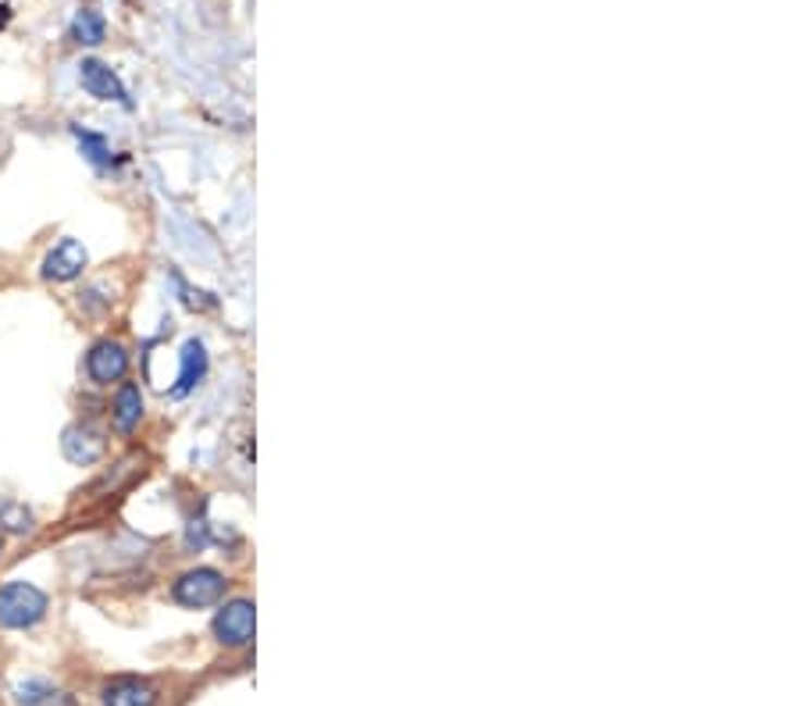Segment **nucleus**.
Masks as SVG:
<instances>
[{
    "label": "nucleus",
    "instance_id": "nucleus-1",
    "mask_svg": "<svg viewBox=\"0 0 802 706\" xmlns=\"http://www.w3.org/2000/svg\"><path fill=\"white\" fill-rule=\"evenodd\" d=\"M47 614V596L29 582H8L0 589V624L4 628H33Z\"/></svg>",
    "mask_w": 802,
    "mask_h": 706
},
{
    "label": "nucleus",
    "instance_id": "nucleus-2",
    "mask_svg": "<svg viewBox=\"0 0 802 706\" xmlns=\"http://www.w3.org/2000/svg\"><path fill=\"white\" fill-rule=\"evenodd\" d=\"M225 585H229V582H225V578L218 574L214 568L186 571V574L175 582V603H183V607H189V610L214 607V603H222Z\"/></svg>",
    "mask_w": 802,
    "mask_h": 706
},
{
    "label": "nucleus",
    "instance_id": "nucleus-3",
    "mask_svg": "<svg viewBox=\"0 0 802 706\" xmlns=\"http://www.w3.org/2000/svg\"><path fill=\"white\" fill-rule=\"evenodd\" d=\"M214 635L225 646H247L254 639V603L250 599H232L214 614Z\"/></svg>",
    "mask_w": 802,
    "mask_h": 706
},
{
    "label": "nucleus",
    "instance_id": "nucleus-4",
    "mask_svg": "<svg viewBox=\"0 0 802 706\" xmlns=\"http://www.w3.org/2000/svg\"><path fill=\"white\" fill-rule=\"evenodd\" d=\"M86 371H89V379H94L97 385L122 382V379H125V371H128V354H125V346H122V343H111V339L97 343L94 350H89V357H86Z\"/></svg>",
    "mask_w": 802,
    "mask_h": 706
},
{
    "label": "nucleus",
    "instance_id": "nucleus-5",
    "mask_svg": "<svg viewBox=\"0 0 802 706\" xmlns=\"http://www.w3.org/2000/svg\"><path fill=\"white\" fill-rule=\"evenodd\" d=\"M79 83H83V89H86L89 97L114 100V104H128V94H125L122 79L103 61H97V58H86L79 64Z\"/></svg>",
    "mask_w": 802,
    "mask_h": 706
},
{
    "label": "nucleus",
    "instance_id": "nucleus-6",
    "mask_svg": "<svg viewBox=\"0 0 802 706\" xmlns=\"http://www.w3.org/2000/svg\"><path fill=\"white\" fill-rule=\"evenodd\" d=\"M86 268V247L79 239H61L44 261V278L50 282H72Z\"/></svg>",
    "mask_w": 802,
    "mask_h": 706
},
{
    "label": "nucleus",
    "instance_id": "nucleus-7",
    "mask_svg": "<svg viewBox=\"0 0 802 706\" xmlns=\"http://www.w3.org/2000/svg\"><path fill=\"white\" fill-rule=\"evenodd\" d=\"M61 449H64V457H69L72 465L89 468V465H97V460L103 457V439H100V432L94 425H72V429H64Z\"/></svg>",
    "mask_w": 802,
    "mask_h": 706
},
{
    "label": "nucleus",
    "instance_id": "nucleus-8",
    "mask_svg": "<svg viewBox=\"0 0 802 706\" xmlns=\"http://www.w3.org/2000/svg\"><path fill=\"white\" fill-rule=\"evenodd\" d=\"M183 371H178V385L172 389V396L178 400V396H186L189 389H197V385L203 382L207 375V346L200 339H186L183 346Z\"/></svg>",
    "mask_w": 802,
    "mask_h": 706
},
{
    "label": "nucleus",
    "instance_id": "nucleus-9",
    "mask_svg": "<svg viewBox=\"0 0 802 706\" xmlns=\"http://www.w3.org/2000/svg\"><path fill=\"white\" fill-rule=\"evenodd\" d=\"M111 418L119 432H133L139 425V418H144V393H139L136 385H122L119 396H114Z\"/></svg>",
    "mask_w": 802,
    "mask_h": 706
},
{
    "label": "nucleus",
    "instance_id": "nucleus-10",
    "mask_svg": "<svg viewBox=\"0 0 802 706\" xmlns=\"http://www.w3.org/2000/svg\"><path fill=\"white\" fill-rule=\"evenodd\" d=\"M15 706H72V699L44 678H29L15 685Z\"/></svg>",
    "mask_w": 802,
    "mask_h": 706
},
{
    "label": "nucleus",
    "instance_id": "nucleus-11",
    "mask_svg": "<svg viewBox=\"0 0 802 706\" xmlns=\"http://www.w3.org/2000/svg\"><path fill=\"white\" fill-rule=\"evenodd\" d=\"M158 703V692L147 682H114L103 692V706H153Z\"/></svg>",
    "mask_w": 802,
    "mask_h": 706
},
{
    "label": "nucleus",
    "instance_id": "nucleus-12",
    "mask_svg": "<svg viewBox=\"0 0 802 706\" xmlns=\"http://www.w3.org/2000/svg\"><path fill=\"white\" fill-rule=\"evenodd\" d=\"M103 36H108V22H103V15L97 8H83L72 22V40L83 44V47H97V44H103Z\"/></svg>",
    "mask_w": 802,
    "mask_h": 706
},
{
    "label": "nucleus",
    "instance_id": "nucleus-13",
    "mask_svg": "<svg viewBox=\"0 0 802 706\" xmlns=\"http://www.w3.org/2000/svg\"><path fill=\"white\" fill-rule=\"evenodd\" d=\"M75 139H79V144H83V153H86V158L94 161V164H111V161H114V158H111V147L103 144L100 136L83 133V128H75Z\"/></svg>",
    "mask_w": 802,
    "mask_h": 706
},
{
    "label": "nucleus",
    "instance_id": "nucleus-14",
    "mask_svg": "<svg viewBox=\"0 0 802 706\" xmlns=\"http://www.w3.org/2000/svg\"><path fill=\"white\" fill-rule=\"evenodd\" d=\"M0 524H8L11 532H29L33 529V513L18 507V504H8L4 510H0Z\"/></svg>",
    "mask_w": 802,
    "mask_h": 706
},
{
    "label": "nucleus",
    "instance_id": "nucleus-15",
    "mask_svg": "<svg viewBox=\"0 0 802 706\" xmlns=\"http://www.w3.org/2000/svg\"><path fill=\"white\" fill-rule=\"evenodd\" d=\"M0 546H4V538H0Z\"/></svg>",
    "mask_w": 802,
    "mask_h": 706
}]
</instances>
